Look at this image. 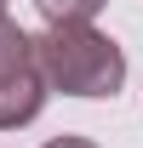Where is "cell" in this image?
Here are the masks:
<instances>
[{"instance_id": "obj_4", "label": "cell", "mask_w": 143, "mask_h": 148, "mask_svg": "<svg viewBox=\"0 0 143 148\" xmlns=\"http://www.w3.org/2000/svg\"><path fill=\"white\" fill-rule=\"evenodd\" d=\"M46 148H97V143H92V137H69V131H63V137H52Z\"/></svg>"}, {"instance_id": "obj_3", "label": "cell", "mask_w": 143, "mask_h": 148, "mask_svg": "<svg viewBox=\"0 0 143 148\" xmlns=\"http://www.w3.org/2000/svg\"><path fill=\"white\" fill-rule=\"evenodd\" d=\"M46 23H92L103 12V0H35Z\"/></svg>"}, {"instance_id": "obj_5", "label": "cell", "mask_w": 143, "mask_h": 148, "mask_svg": "<svg viewBox=\"0 0 143 148\" xmlns=\"http://www.w3.org/2000/svg\"><path fill=\"white\" fill-rule=\"evenodd\" d=\"M0 17H6V0H0Z\"/></svg>"}, {"instance_id": "obj_2", "label": "cell", "mask_w": 143, "mask_h": 148, "mask_svg": "<svg viewBox=\"0 0 143 148\" xmlns=\"http://www.w3.org/2000/svg\"><path fill=\"white\" fill-rule=\"evenodd\" d=\"M46 74L35 63V34H23L12 17H0V131L29 125L46 108Z\"/></svg>"}, {"instance_id": "obj_1", "label": "cell", "mask_w": 143, "mask_h": 148, "mask_svg": "<svg viewBox=\"0 0 143 148\" xmlns=\"http://www.w3.org/2000/svg\"><path fill=\"white\" fill-rule=\"evenodd\" d=\"M35 63L63 97H115L126 86V51L92 23H46L35 34Z\"/></svg>"}]
</instances>
